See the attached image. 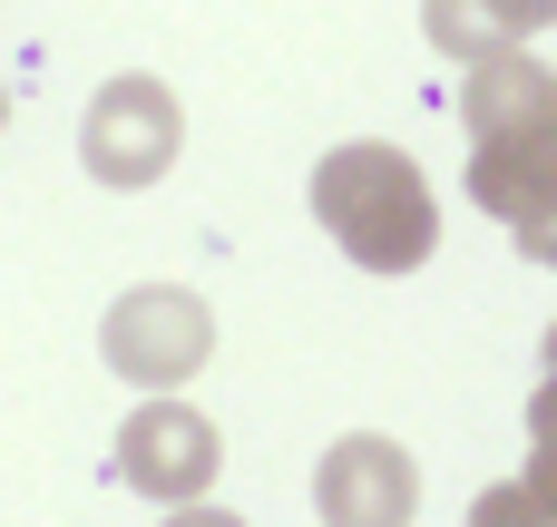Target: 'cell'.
I'll return each mask as SVG.
<instances>
[{
	"mask_svg": "<svg viewBox=\"0 0 557 527\" xmlns=\"http://www.w3.org/2000/svg\"><path fill=\"white\" fill-rule=\"evenodd\" d=\"M313 215H323V235H333L362 274H411V264H431V244H441L431 176H421L401 147H382V137H352V147H333V156L313 166Z\"/></svg>",
	"mask_w": 557,
	"mask_h": 527,
	"instance_id": "1",
	"label": "cell"
},
{
	"mask_svg": "<svg viewBox=\"0 0 557 527\" xmlns=\"http://www.w3.org/2000/svg\"><path fill=\"white\" fill-rule=\"evenodd\" d=\"M548 108H557V68H539L529 49H490V59H470V78H460L470 137H509V127H529V117H548Z\"/></svg>",
	"mask_w": 557,
	"mask_h": 527,
	"instance_id": "7",
	"label": "cell"
},
{
	"mask_svg": "<svg viewBox=\"0 0 557 527\" xmlns=\"http://www.w3.org/2000/svg\"><path fill=\"white\" fill-rule=\"evenodd\" d=\"M313 509H323V527H411V518H421V469H411L401 440L352 430V440L323 450V469H313Z\"/></svg>",
	"mask_w": 557,
	"mask_h": 527,
	"instance_id": "5",
	"label": "cell"
},
{
	"mask_svg": "<svg viewBox=\"0 0 557 527\" xmlns=\"http://www.w3.org/2000/svg\"><path fill=\"white\" fill-rule=\"evenodd\" d=\"M186 147V117L166 98V78H108L88 98V127H78V156L98 186H157Z\"/></svg>",
	"mask_w": 557,
	"mask_h": 527,
	"instance_id": "3",
	"label": "cell"
},
{
	"mask_svg": "<svg viewBox=\"0 0 557 527\" xmlns=\"http://www.w3.org/2000/svg\"><path fill=\"white\" fill-rule=\"evenodd\" d=\"M548 381H557V323H548Z\"/></svg>",
	"mask_w": 557,
	"mask_h": 527,
	"instance_id": "14",
	"label": "cell"
},
{
	"mask_svg": "<svg viewBox=\"0 0 557 527\" xmlns=\"http://www.w3.org/2000/svg\"><path fill=\"white\" fill-rule=\"evenodd\" d=\"M470 527H557V518H548V499H539L529 479H499V489L470 499Z\"/></svg>",
	"mask_w": 557,
	"mask_h": 527,
	"instance_id": "9",
	"label": "cell"
},
{
	"mask_svg": "<svg viewBox=\"0 0 557 527\" xmlns=\"http://www.w3.org/2000/svg\"><path fill=\"white\" fill-rule=\"evenodd\" d=\"M470 196L499 215V225H529L557 205V108L509 127V137H470Z\"/></svg>",
	"mask_w": 557,
	"mask_h": 527,
	"instance_id": "6",
	"label": "cell"
},
{
	"mask_svg": "<svg viewBox=\"0 0 557 527\" xmlns=\"http://www.w3.org/2000/svg\"><path fill=\"white\" fill-rule=\"evenodd\" d=\"M166 527H245V518H225V509H206V499H186V509H166Z\"/></svg>",
	"mask_w": 557,
	"mask_h": 527,
	"instance_id": "13",
	"label": "cell"
},
{
	"mask_svg": "<svg viewBox=\"0 0 557 527\" xmlns=\"http://www.w3.org/2000/svg\"><path fill=\"white\" fill-rule=\"evenodd\" d=\"M499 10H509V29H519V39H529V29H548V20H557V0H499Z\"/></svg>",
	"mask_w": 557,
	"mask_h": 527,
	"instance_id": "12",
	"label": "cell"
},
{
	"mask_svg": "<svg viewBox=\"0 0 557 527\" xmlns=\"http://www.w3.org/2000/svg\"><path fill=\"white\" fill-rule=\"evenodd\" d=\"M98 352H108V372L137 381V391H186V381L206 372V352H215V323H206L196 293L137 284V293H117V313L98 323Z\"/></svg>",
	"mask_w": 557,
	"mask_h": 527,
	"instance_id": "2",
	"label": "cell"
},
{
	"mask_svg": "<svg viewBox=\"0 0 557 527\" xmlns=\"http://www.w3.org/2000/svg\"><path fill=\"white\" fill-rule=\"evenodd\" d=\"M215 469H225V450H215V421H206L196 401L157 391L147 411H127V430H117V479H127L137 499L186 509V499L215 489Z\"/></svg>",
	"mask_w": 557,
	"mask_h": 527,
	"instance_id": "4",
	"label": "cell"
},
{
	"mask_svg": "<svg viewBox=\"0 0 557 527\" xmlns=\"http://www.w3.org/2000/svg\"><path fill=\"white\" fill-rule=\"evenodd\" d=\"M519 254H529V264H557V205H548V215H529V225H519Z\"/></svg>",
	"mask_w": 557,
	"mask_h": 527,
	"instance_id": "11",
	"label": "cell"
},
{
	"mask_svg": "<svg viewBox=\"0 0 557 527\" xmlns=\"http://www.w3.org/2000/svg\"><path fill=\"white\" fill-rule=\"evenodd\" d=\"M421 20H431V49H450L460 68L490 59V49H519V29H509L499 0H421Z\"/></svg>",
	"mask_w": 557,
	"mask_h": 527,
	"instance_id": "8",
	"label": "cell"
},
{
	"mask_svg": "<svg viewBox=\"0 0 557 527\" xmlns=\"http://www.w3.org/2000/svg\"><path fill=\"white\" fill-rule=\"evenodd\" d=\"M529 489L548 499V518H557V381L529 401Z\"/></svg>",
	"mask_w": 557,
	"mask_h": 527,
	"instance_id": "10",
	"label": "cell"
}]
</instances>
